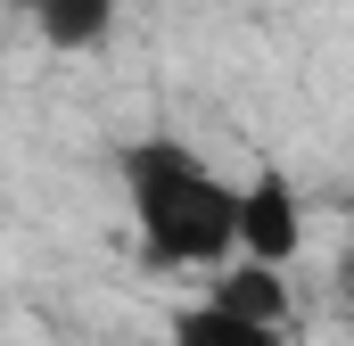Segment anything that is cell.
Instances as JSON below:
<instances>
[{
    "label": "cell",
    "mask_w": 354,
    "mask_h": 346,
    "mask_svg": "<svg viewBox=\"0 0 354 346\" xmlns=\"http://www.w3.org/2000/svg\"><path fill=\"white\" fill-rule=\"evenodd\" d=\"M165 346H288V330H264V322H239L206 297H189L165 313Z\"/></svg>",
    "instance_id": "5"
},
{
    "label": "cell",
    "mask_w": 354,
    "mask_h": 346,
    "mask_svg": "<svg viewBox=\"0 0 354 346\" xmlns=\"http://www.w3.org/2000/svg\"><path fill=\"white\" fill-rule=\"evenodd\" d=\"M231 256L239 264H272V272H288V264L305 256V198L288 190V173L256 165L239 181V231H231Z\"/></svg>",
    "instance_id": "2"
},
{
    "label": "cell",
    "mask_w": 354,
    "mask_h": 346,
    "mask_svg": "<svg viewBox=\"0 0 354 346\" xmlns=\"http://www.w3.org/2000/svg\"><path fill=\"white\" fill-rule=\"evenodd\" d=\"M115 8H124V0H25L33 33H41L50 50H66V58H83V50H107V42H115Z\"/></svg>",
    "instance_id": "3"
},
{
    "label": "cell",
    "mask_w": 354,
    "mask_h": 346,
    "mask_svg": "<svg viewBox=\"0 0 354 346\" xmlns=\"http://www.w3.org/2000/svg\"><path fill=\"white\" fill-rule=\"evenodd\" d=\"M206 305H223V313H239V322L280 330V322H288V272H272V264H239V256H231L223 272H214Z\"/></svg>",
    "instance_id": "4"
},
{
    "label": "cell",
    "mask_w": 354,
    "mask_h": 346,
    "mask_svg": "<svg viewBox=\"0 0 354 346\" xmlns=\"http://www.w3.org/2000/svg\"><path fill=\"white\" fill-rule=\"evenodd\" d=\"M124 206H132V231L157 264H198V272H223L231 264V231H239V181L206 165L189 140L174 132H140L124 157Z\"/></svg>",
    "instance_id": "1"
}]
</instances>
